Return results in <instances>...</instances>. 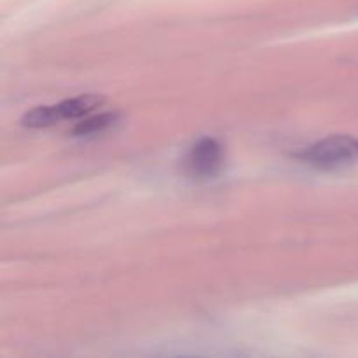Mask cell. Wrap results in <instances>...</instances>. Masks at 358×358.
<instances>
[{
  "instance_id": "obj_5",
  "label": "cell",
  "mask_w": 358,
  "mask_h": 358,
  "mask_svg": "<svg viewBox=\"0 0 358 358\" xmlns=\"http://www.w3.org/2000/svg\"><path fill=\"white\" fill-rule=\"evenodd\" d=\"M115 114H100L94 115V117L86 119V121H80L79 124L73 128V135L76 136H90V135H96V133L105 131L107 128H110L114 124Z\"/></svg>"
},
{
  "instance_id": "obj_4",
  "label": "cell",
  "mask_w": 358,
  "mask_h": 358,
  "mask_svg": "<svg viewBox=\"0 0 358 358\" xmlns=\"http://www.w3.org/2000/svg\"><path fill=\"white\" fill-rule=\"evenodd\" d=\"M62 121L56 105H48V107H37L28 112L23 117V126L27 128H48V126L56 124Z\"/></svg>"
},
{
  "instance_id": "obj_1",
  "label": "cell",
  "mask_w": 358,
  "mask_h": 358,
  "mask_svg": "<svg viewBox=\"0 0 358 358\" xmlns=\"http://www.w3.org/2000/svg\"><path fill=\"white\" fill-rule=\"evenodd\" d=\"M299 159L310 166L322 170H334L358 161V138L334 135L320 140L299 154Z\"/></svg>"
},
{
  "instance_id": "obj_3",
  "label": "cell",
  "mask_w": 358,
  "mask_h": 358,
  "mask_svg": "<svg viewBox=\"0 0 358 358\" xmlns=\"http://www.w3.org/2000/svg\"><path fill=\"white\" fill-rule=\"evenodd\" d=\"M101 101H103V96H98V94H83V96L70 98V100L58 103L56 110L62 119H76L90 114Z\"/></svg>"
},
{
  "instance_id": "obj_2",
  "label": "cell",
  "mask_w": 358,
  "mask_h": 358,
  "mask_svg": "<svg viewBox=\"0 0 358 358\" xmlns=\"http://www.w3.org/2000/svg\"><path fill=\"white\" fill-rule=\"evenodd\" d=\"M224 163H226V150L222 143L212 136H203L192 143L184 159L187 175L198 180L217 177L222 171Z\"/></svg>"
}]
</instances>
